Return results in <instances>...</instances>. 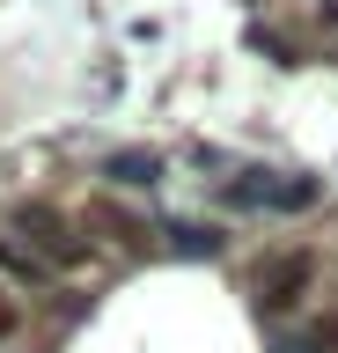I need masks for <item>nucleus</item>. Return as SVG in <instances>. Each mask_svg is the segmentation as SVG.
<instances>
[{
    "label": "nucleus",
    "instance_id": "obj_1",
    "mask_svg": "<svg viewBox=\"0 0 338 353\" xmlns=\"http://www.w3.org/2000/svg\"><path fill=\"white\" fill-rule=\"evenodd\" d=\"M8 228H15V243H23L30 258H45V272H59V265H89L96 243L74 228L59 206H45V199H23L15 214H8Z\"/></svg>",
    "mask_w": 338,
    "mask_h": 353
},
{
    "label": "nucleus",
    "instance_id": "obj_2",
    "mask_svg": "<svg viewBox=\"0 0 338 353\" xmlns=\"http://www.w3.org/2000/svg\"><path fill=\"white\" fill-rule=\"evenodd\" d=\"M221 206H257V214H309L316 206V176L302 170H243L235 184H221Z\"/></svg>",
    "mask_w": 338,
    "mask_h": 353
},
{
    "label": "nucleus",
    "instance_id": "obj_3",
    "mask_svg": "<svg viewBox=\"0 0 338 353\" xmlns=\"http://www.w3.org/2000/svg\"><path fill=\"white\" fill-rule=\"evenodd\" d=\"M309 280H316V258H309V250H272V258L250 272V294H257L265 316H287V309H302Z\"/></svg>",
    "mask_w": 338,
    "mask_h": 353
},
{
    "label": "nucleus",
    "instance_id": "obj_4",
    "mask_svg": "<svg viewBox=\"0 0 338 353\" xmlns=\"http://www.w3.org/2000/svg\"><path fill=\"white\" fill-rule=\"evenodd\" d=\"M103 184L155 192V184H162V154H155V148H111V154H103Z\"/></svg>",
    "mask_w": 338,
    "mask_h": 353
},
{
    "label": "nucleus",
    "instance_id": "obj_5",
    "mask_svg": "<svg viewBox=\"0 0 338 353\" xmlns=\"http://www.w3.org/2000/svg\"><path fill=\"white\" fill-rule=\"evenodd\" d=\"M272 353H338V316H331V309L294 316L287 331H272Z\"/></svg>",
    "mask_w": 338,
    "mask_h": 353
},
{
    "label": "nucleus",
    "instance_id": "obj_6",
    "mask_svg": "<svg viewBox=\"0 0 338 353\" xmlns=\"http://www.w3.org/2000/svg\"><path fill=\"white\" fill-rule=\"evenodd\" d=\"M169 250H177V258H221L228 236L206 228V221H169Z\"/></svg>",
    "mask_w": 338,
    "mask_h": 353
},
{
    "label": "nucleus",
    "instance_id": "obj_7",
    "mask_svg": "<svg viewBox=\"0 0 338 353\" xmlns=\"http://www.w3.org/2000/svg\"><path fill=\"white\" fill-rule=\"evenodd\" d=\"M0 280H23V287H45L52 272H45V258H30L15 236H0Z\"/></svg>",
    "mask_w": 338,
    "mask_h": 353
},
{
    "label": "nucleus",
    "instance_id": "obj_8",
    "mask_svg": "<svg viewBox=\"0 0 338 353\" xmlns=\"http://www.w3.org/2000/svg\"><path fill=\"white\" fill-rule=\"evenodd\" d=\"M96 228H103L118 250H133V243H140V221H133V214H118V206H96Z\"/></svg>",
    "mask_w": 338,
    "mask_h": 353
},
{
    "label": "nucleus",
    "instance_id": "obj_9",
    "mask_svg": "<svg viewBox=\"0 0 338 353\" xmlns=\"http://www.w3.org/2000/svg\"><path fill=\"white\" fill-rule=\"evenodd\" d=\"M15 331H23V302H15V294H8V287H0V346H8V339H15Z\"/></svg>",
    "mask_w": 338,
    "mask_h": 353
}]
</instances>
